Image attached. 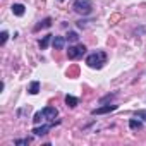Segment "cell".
Here are the masks:
<instances>
[{
  "mask_svg": "<svg viewBox=\"0 0 146 146\" xmlns=\"http://www.w3.org/2000/svg\"><path fill=\"white\" fill-rule=\"evenodd\" d=\"M105 62H107V53L105 52H95V53L88 55V58H86V64L91 69H102Z\"/></svg>",
  "mask_w": 146,
  "mask_h": 146,
  "instance_id": "1",
  "label": "cell"
},
{
  "mask_svg": "<svg viewBox=\"0 0 146 146\" xmlns=\"http://www.w3.org/2000/svg\"><path fill=\"white\" fill-rule=\"evenodd\" d=\"M72 9H74L78 14H81V16H88L93 11V4H91V0H76L74 5H72Z\"/></svg>",
  "mask_w": 146,
  "mask_h": 146,
  "instance_id": "2",
  "label": "cell"
},
{
  "mask_svg": "<svg viewBox=\"0 0 146 146\" xmlns=\"http://www.w3.org/2000/svg\"><path fill=\"white\" fill-rule=\"evenodd\" d=\"M84 53H86V46H84V45H76V46H69V50H67V57H69L70 60H76V58L83 57Z\"/></svg>",
  "mask_w": 146,
  "mask_h": 146,
  "instance_id": "3",
  "label": "cell"
},
{
  "mask_svg": "<svg viewBox=\"0 0 146 146\" xmlns=\"http://www.w3.org/2000/svg\"><path fill=\"white\" fill-rule=\"evenodd\" d=\"M43 115H45V119H46V120L55 122V117L58 115V112H57V108H55V107H45V108H43Z\"/></svg>",
  "mask_w": 146,
  "mask_h": 146,
  "instance_id": "4",
  "label": "cell"
},
{
  "mask_svg": "<svg viewBox=\"0 0 146 146\" xmlns=\"http://www.w3.org/2000/svg\"><path fill=\"white\" fill-rule=\"evenodd\" d=\"M117 110V105H105V107H100V108H95L91 110V115H102V113H110Z\"/></svg>",
  "mask_w": 146,
  "mask_h": 146,
  "instance_id": "5",
  "label": "cell"
},
{
  "mask_svg": "<svg viewBox=\"0 0 146 146\" xmlns=\"http://www.w3.org/2000/svg\"><path fill=\"white\" fill-rule=\"evenodd\" d=\"M55 125V122H50V124H45V125H40V127H35L33 129V132H35V136H45L52 127Z\"/></svg>",
  "mask_w": 146,
  "mask_h": 146,
  "instance_id": "6",
  "label": "cell"
},
{
  "mask_svg": "<svg viewBox=\"0 0 146 146\" xmlns=\"http://www.w3.org/2000/svg\"><path fill=\"white\" fill-rule=\"evenodd\" d=\"M52 45H53L55 50H62L64 45H65V38H62V36H55L53 41H52Z\"/></svg>",
  "mask_w": 146,
  "mask_h": 146,
  "instance_id": "7",
  "label": "cell"
},
{
  "mask_svg": "<svg viewBox=\"0 0 146 146\" xmlns=\"http://www.w3.org/2000/svg\"><path fill=\"white\" fill-rule=\"evenodd\" d=\"M12 12H14V16H24V12H26V7L23 5V4H14L12 5Z\"/></svg>",
  "mask_w": 146,
  "mask_h": 146,
  "instance_id": "8",
  "label": "cell"
},
{
  "mask_svg": "<svg viewBox=\"0 0 146 146\" xmlns=\"http://www.w3.org/2000/svg\"><path fill=\"white\" fill-rule=\"evenodd\" d=\"M65 103H67V107H70V108H74L78 103H79V100L76 98V96H72V95H67L65 96Z\"/></svg>",
  "mask_w": 146,
  "mask_h": 146,
  "instance_id": "9",
  "label": "cell"
},
{
  "mask_svg": "<svg viewBox=\"0 0 146 146\" xmlns=\"http://www.w3.org/2000/svg\"><path fill=\"white\" fill-rule=\"evenodd\" d=\"M129 127H131L132 131H139V129L143 127V122H141L139 119H137V120H136V119H131V120H129Z\"/></svg>",
  "mask_w": 146,
  "mask_h": 146,
  "instance_id": "10",
  "label": "cell"
},
{
  "mask_svg": "<svg viewBox=\"0 0 146 146\" xmlns=\"http://www.w3.org/2000/svg\"><path fill=\"white\" fill-rule=\"evenodd\" d=\"M28 91H29L31 95H38V91H40V81H33V83L29 84Z\"/></svg>",
  "mask_w": 146,
  "mask_h": 146,
  "instance_id": "11",
  "label": "cell"
},
{
  "mask_svg": "<svg viewBox=\"0 0 146 146\" xmlns=\"http://www.w3.org/2000/svg\"><path fill=\"white\" fill-rule=\"evenodd\" d=\"M50 41H52V35L43 36V40H40V48H41V50H45V48L50 45Z\"/></svg>",
  "mask_w": 146,
  "mask_h": 146,
  "instance_id": "12",
  "label": "cell"
},
{
  "mask_svg": "<svg viewBox=\"0 0 146 146\" xmlns=\"http://www.w3.org/2000/svg\"><path fill=\"white\" fill-rule=\"evenodd\" d=\"M50 26H52V19H50V17H46L45 21H41V23L35 28V31H38V29H41V28H50Z\"/></svg>",
  "mask_w": 146,
  "mask_h": 146,
  "instance_id": "13",
  "label": "cell"
},
{
  "mask_svg": "<svg viewBox=\"0 0 146 146\" xmlns=\"http://www.w3.org/2000/svg\"><path fill=\"white\" fill-rule=\"evenodd\" d=\"M65 38H67L69 41H78V40H79V36H78V33H74V31H69Z\"/></svg>",
  "mask_w": 146,
  "mask_h": 146,
  "instance_id": "14",
  "label": "cell"
},
{
  "mask_svg": "<svg viewBox=\"0 0 146 146\" xmlns=\"http://www.w3.org/2000/svg\"><path fill=\"white\" fill-rule=\"evenodd\" d=\"M43 119H45V115H43V110H41V112H36V113H35V119H33V120H35V124H40Z\"/></svg>",
  "mask_w": 146,
  "mask_h": 146,
  "instance_id": "15",
  "label": "cell"
},
{
  "mask_svg": "<svg viewBox=\"0 0 146 146\" xmlns=\"http://www.w3.org/2000/svg\"><path fill=\"white\" fill-rule=\"evenodd\" d=\"M7 38H9V33L7 31H2V35H0V45H5V41H7Z\"/></svg>",
  "mask_w": 146,
  "mask_h": 146,
  "instance_id": "16",
  "label": "cell"
},
{
  "mask_svg": "<svg viewBox=\"0 0 146 146\" xmlns=\"http://www.w3.org/2000/svg\"><path fill=\"white\" fill-rule=\"evenodd\" d=\"M14 144H17V146H21V144H29V139H16Z\"/></svg>",
  "mask_w": 146,
  "mask_h": 146,
  "instance_id": "17",
  "label": "cell"
},
{
  "mask_svg": "<svg viewBox=\"0 0 146 146\" xmlns=\"http://www.w3.org/2000/svg\"><path fill=\"white\" fill-rule=\"evenodd\" d=\"M136 115H137L139 119H143V120H146V110H137V112H136Z\"/></svg>",
  "mask_w": 146,
  "mask_h": 146,
  "instance_id": "18",
  "label": "cell"
},
{
  "mask_svg": "<svg viewBox=\"0 0 146 146\" xmlns=\"http://www.w3.org/2000/svg\"><path fill=\"white\" fill-rule=\"evenodd\" d=\"M58 2H64V0H58Z\"/></svg>",
  "mask_w": 146,
  "mask_h": 146,
  "instance_id": "19",
  "label": "cell"
}]
</instances>
